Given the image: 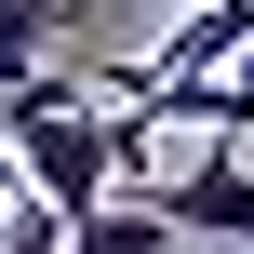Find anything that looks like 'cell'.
Instances as JSON below:
<instances>
[{"mask_svg": "<svg viewBox=\"0 0 254 254\" xmlns=\"http://www.w3.org/2000/svg\"><path fill=\"white\" fill-rule=\"evenodd\" d=\"M54 67V0H0V94Z\"/></svg>", "mask_w": 254, "mask_h": 254, "instance_id": "5b68a950", "label": "cell"}, {"mask_svg": "<svg viewBox=\"0 0 254 254\" xmlns=\"http://www.w3.org/2000/svg\"><path fill=\"white\" fill-rule=\"evenodd\" d=\"M0 254H67V214H54V201H27V214H0Z\"/></svg>", "mask_w": 254, "mask_h": 254, "instance_id": "8992f818", "label": "cell"}, {"mask_svg": "<svg viewBox=\"0 0 254 254\" xmlns=\"http://www.w3.org/2000/svg\"><path fill=\"white\" fill-rule=\"evenodd\" d=\"M147 201L174 214V241H254V161H241V134L214 121V147H188L174 174H147Z\"/></svg>", "mask_w": 254, "mask_h": 254, "instance_id": "7a4b0ae2", "label": "cell"}, {"mask_svg": "<svg viewBox=\"0 0 254 254\" xmlns=\"http://www.w3.org/2000/svg\"><path fill=\"white\" fill-rule=\"evenodd\" d=\"M67 254H174V214L147 188H107L94 214H67Z\"/></svg>", "mask_w": 254, "mask_h": 254, "instance_id": "277c9868", "label": "cell"}, {"mask_svg": "<svg viewBox=\"0 0 254 254\" xmlns=\"http://www.w3.org/2000/svg\"><path fill=\"white\" fill-rule=\"evenodd\" d=\"M0 147L27 161V188H40L54 214H94V201L121 188V134H107V107H94L80 80H54V67L0 94Z\"/></svg>", "mask_w": 254, "mask_h": 254, "instance_id": "6da1fadb", "label": "cell"}, {"mask_svg": "<svg viewBox=\"0 0 254 254\" xmlns=\"http://www.w3.org/2000/svg\"><path fill=\"white\" fill-rule=\"evenodd\" d=\"M241 40H254V0H188V13H174V40H161V54H134V67H107L94 94H147V80H201V67H228Z\"/></svg>", "mask_w": 254, "mask_h": 254, "instance_id": "3957f363", "label": "cell"}]
</instances>
